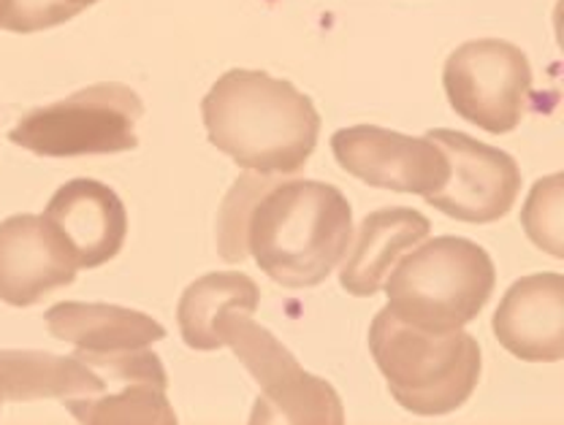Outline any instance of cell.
<instances>
[{"label":"cell","instance_id":"6da1fadb","mask_svg":"<svg viewBox=\"0 0 564 425\" xmlns=\"http://www.w3.org/2000/svg\"><path fill=\"white\" fill-rule=\"evenodd\" d=\"M212 146L261 174H296L321 135V115L310 96L267 70L231 68L202 100Z\"/></svg>","mask_w":564,"mask_h":425},{"label":"cell","instance_id":"7a4b0ae2","mask_svg":"<svg viewBox=\"0 0 564 425\" xmlns=\"http://www.w3.org/2000/svg\"><path fill=\"white\" fill-rule=\"evenodd\" d=\"M352 209L343 190L315 179H274L247 222V252L282 287H317L348 252Z\"/></svg>","mask_w":564,"mask_h":425},{"label":"cell","instance_id":"3957f363","mask_svg":"<svg viewBox=\"0 0 564 425\" xmlns=\"http://www.w3.org/2000/svg\"><path fill=\"white\" fill-rule=\"evenodd\" d=\"M369 352L399 406L421 417L451 415L480 382L484 356L464 328L434 334L380 309L369 326Z\"/></svg>","mask_w":564,"mask_h":425},{"label":"cell","instance_id":"277c9868","mask_svg":"<svg viewBox=\"0 0 564 425\" xmlns=\"http://www.w3.org/2000/svg\"><path fill=\"white\" fill-rule=\"evenodd\" d=\"M494 285L497 271L484 247L464 236H437L393 265L383 282L386 309L408 326L448 334L484 312Z\"/></svg>","mask_w":564,"mask_h":425},{"label":"cell","instance_id":"5b68a950","mask_svg":"<svg viewBox=\"0 0 564 425\" xmlns=\"http://www.w3.org/2000/svg\"><path fill=\"white\" fill-rule=\"evenodd\" d=\"M217 339L231 347L252 380L261 385V399L250 412L252 425H343L345 406L337 391L321 377L302 369L293 352L261 323L242 309L223 312Z\"/></svg>","mask_w":564,"mask_h":425},{"label":"cell","instance_id":"8992f818","mask_svg":"<svg viewBox=\"0 0 564 425\" xmlns=\"http://www.w3.org/2000/svg\"><path fill=\"white\" fill-rule=\"evenodd\" d=\"M144 115L139 92L120 81L85 87L57 103L28 111L9 139L41 157H90L137 150V122Z\"/></svg>","mask_w":564,"mask_h":425},{"label":"cell","instance_id":"52a82bcc","mask_svg":"<svg viewBox=\"0 0 564 425\" xmlns=\"http://www.w3.org/2000/svg\"><path fill=\"white\" fill-rule=\"evenodd\" d=\"M443 87L451 109L480 131L513 133L532 98V66L521 46L502 39H475L445 61Z\"/></svg>","mask_w":564,"mask_h":425},{"label":"cell","instance_id":"ba28073f","mask_svg":"<svg viewBox=\"0 0 564 425\" xmlns=\"http://www.w3.org/2000/svg\"><path fill=\"white\" fill-rule=\"evenodd\" d=\"M332 152L339 168L380 190L426 198L451 176L448 155L429 135L415 139L378 126L339 128L332 135Z\"/></svg>","mask_w":564,"mask_h":425},{"label":"cell","instance_id":"9c48e42d","mask_svg":"<svg viewBox=\"0 0 564 425\" xmlns=\"http://www.w3.org/2000/svg\"><path fill=\"white\" fill-rule=\"evenodd\" d=\"M426 135L443 146L451 163L448 182L426 196L429 206L473 226L502 220L513 209L521 193V168L516 157L448 128H437Z\"/></svg>","mask_w":564,"mask_h":425},{"label":"cell","instance_id":"30bf717a","mask_svg":"<svg viewBox=\"0 0 564 425\" xmlns=\"http://www.w3.org/2000/svg\"><path fill=\"white\" fill-rule=\"evenodd\" d=\"M76 269H98L120 255L128 236V211L120 196L98 179H70L44 209Z\"/></svg>","mask_w":564,"mask_h":425},{"label":"cell","instance_id":"8fae6325","mask_svg":"<svg viewBox=\"0 0 564 425\" xmlns=\"http://www.w3.org/2000/svg\"><path fill=\"white\" fill-rule=\"evenodd\" d=\"M76 263L41 215L0 222V301L25 309L76 280Z\"/></svg>","mask_w":564,"mask_h":425},{"label":"cell","instance_id":"7c38bea8","mask_svg":"<svg viewBox=\"0 0 564 425\" xmlns=\"http://www.w3.org/2000/svg\"><path fill=\"white\" fill-rule=\"evenodd\" d=\"M494 336L513 358L556 363L564 358V276H521L499 301L491 320Z\"/></svg>","mask_w":564,"mask_h":425},{"label":"cell","instance_id":"4fadbf2b","mask_svg":"<svg viewBox=\"0 0 564 425\" xmlns=\"http://www.w3.org/2000/svg\"><path fill=\"white\" fill-rule=\"evenodd\" d=\"M432 233V222L408 206H391L367 215L339 269V285L350 295L369 298L383 291L386 276L404 252L413 250Z\"/></svg>","mask_w":564,"mask_h":425},{"label":"cell","instance_id":"5bb4252c","mask_svg":"<svg viewBox=\"0 0 564 425\" xmlns=\"http://www.w3.org/2000/svg\"><path fill=\"white\" fill-rule=\"evenodd\" d=\"M46 326L55 339L87 352L139 350L166 336V328L144 312L115 304H82V301H63L52 306L46 312Z\"/></svg>","mask_w":564,"mask_h":425},{"label":"cell","instance_id":"9a60e30c","mask_svg":"<svg viewBox=\"0 0 564 425\" xmlns=\"http://www.w3.org/2000/svg\"><path fill=\"white\" fill-rule=\"evenodd\" d=\"M3 401L87 399L106 391V380L79 356H50L35 350H0Z\"/></svg>","mask_w":564,"mask_h":425},{"label":"cell","instance_id":"2e32d148","mask_svg":"<svg viewBox=\"0 0 564 425\" xmlns=\"http://www.w3.org/2000/svg\"><path fill=\"white\" fill-rule=\"evenodd\" d=\"M258 304H261L258 285L242 271L204 274L202 280L191 282L180 298L176 320H180L182 339L191 350H220L223 345L217 339V320H220L223 312L242 309L247 315H252Z\"/></svg>","mask_w":564,"mask_h":425},{"label":"cell","instance_id":"e0dca14e","mask_svg":"<svg viewBox=\"0 0 564 425\" xmlns=\"http://www.w3.org/2000/svg\"><path fill=\"white\" fill-rule=\"evenodd\" d=\"M68 412L85 425H176L166 388L152 382H122L117 393H96L66 401Z\"/></svg>","mask_w":564,"mask_h":425},{"label":"cell","instance_id":"ac0fdd59","mask_svg":"<svg viewBox=\"0 0 564 425\" xmlns=\"http://www.w3.org/2000/svg\"><path fill=\"white\" fill-rule=\"evenodd\" d=\"M280 174H261V171H247L234 182L223 200L220 211H217V252L223 261L242 263L250 252H247V222H250V211L261 193L278 179Z\"/></svg>","mask_w":564,"mask_h":425},{"label":"cell","instance_id":"d6986e66","mask_svg":"<svg viewBox=\"0 0 564 425\" xmlns=\"http://www.w3.org/2000/svg\"><path fill=\"white\" fill-rule=\"evenodd\" d=\"M529 241L549 255H564V174L540 179L521 209Z\"/></svg>","mask_w":564,"mask_h":425},{"label":"cell","instance_id":"ffe728a7","mask_svg":"<svg viewBox=\"0 0 564 425\" xmlns=\"http://www.w3.org/2000/svg\"><path fill=\"white\" fill-rule=\"evenodd\" d=\"M82 6L70 0H6L0 31L9 33H39L63 25L82 14Z\"/></svg>","mask_w":564,"mask_h":425},{"label":"cell","instance_id":"44dd1931","mask_svg":"<svg viewBox=\"0 0 564 425\" xmlns=\"http://www.w3.org/2000/svg\"><path fill=\"white\" fill-rule=\"evenodd\" d=\"M70 3L82 6V9H90V6H93V3H98V0H70Z\"/></svg>","mask_w":564,"mask_h":425},{"label":"cell","instance_id":"7402d4cb","mask_svg":"<svg viewBox=\"0 0 564 425\" xmlns=\"http://www.w3.org/2000/svg\"><path fill=\"white\" fill-rule=\"evenodd\" d=\"M3 11H6V0H0V22H3Z\"/></svg>","mask_w":564,"mask_h":425},{"label":"cell","instance_id":"603a6c76","mask_svg":"<svg viewBox=\"0 0 564 425\" xmlns=\"http://www.w3.org/2000/svg\"><path fill=\"white\" fill-rule=\"evenodd\" d=\"M0 406H3V391H0Z\"/></svg>","mask_w":564,"mask_h":425}]
</instances>
